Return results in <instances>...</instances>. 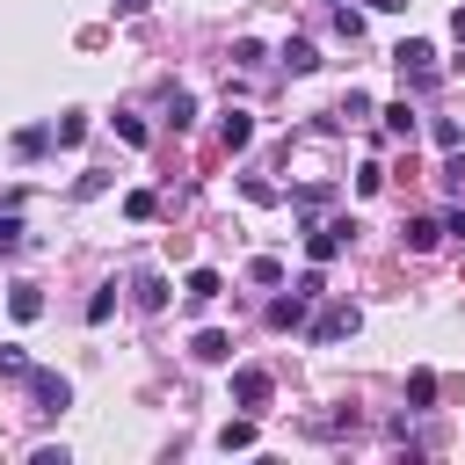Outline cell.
<instances>
[{"label":"cell","mask_w":465,"mask_h":465,"mask_svg":"<svg viewBox=\"0 0 465 465\" xmlns=\"http://www.w3.org/2000/svg\"><path fill=\"white\" fill-rule=\"evenodd\" d=\"M450 36H458V44H465V7H458V15H450Z\"/></svg>","instance_id":"484cf974"},{"label":"cell","mask_w":465,"mask_h":465,"mask_svg":"<svg viewBox=\"0 0 465 465\" xmlns=\"http://www.w3.org/2000/svg\"><path fill=\"white\" fill-rule=\"evenodd\" d=\"M385 131H392V138H407V131H414V109H407V102H392V109H385Z\"/></svg>","instance_id":"ffe728a7"},{"label":"cell","mask_w":465,"mask_h":465,"mask_svg":"<svg viewBox=\"0 0 465 465\" xmlns=\"http://www.w3.org/2000/svg\"><path fill=\"white\" fill-rule=\"evenodd\" d=\"M247 276H254L262 291H276V283H283V262H269V254H254V262H247Z\"/></svg>","instance_id":"2e32d148"},{"label":"cell","mask_w":465,"mask_h":465,"mask_svg":"<svg viewBox=\"0 0 465 465\" xmlns=\"http://www.w3.org/2000/svg\"><path fill=\"white\" fill-rule=\"evenodd\" d=\"M109 312H116V283H109V291H94V298H87V320H94V327H102V320H109Z\"/></svg>","instance_id":"44dd1931"},{"label":"cell","mask_w":465,"mask_h":465,"mask_svg":"<svg viewBox=\"0 0 465 465\" xmlns=\"http://www.w3.org/2000/svg\"><path fill=\"white\" fill-rule=\"evenodd\" d=\"M7 312H15V320H36V312H44V291H36V283H15V291H7Z\"/></svg>","instance_id":"8fae6325"},{"label":"cell","mask_w":465,"mask_h":465,"mask_svg":"<svg viewBox=\"0 0 465 465\" xmlns=\"http://www.w3.org/2000/svg\"><path fill=\"white\" fill-rule=\"evenodd\" d=\"M22 378H29V392H36V407H44V414H58V407L73 400V385H65L58 371H22Z\"/></svg>","instance_id":"3957f363"},{"label":"cell","mask_w":465,"mask_h":465,"mask_svg":"<svg viewBox=\"0 0 465 465\" xmlns=\"http://www.w3.org/2000/svg\"><path fill=\"white\" fill-rule=\"evenodd\" d=\"M167 116H174V131H189V124H196V102H189V94H174V102H167Z\"/></svg>","instance_id":"7402d4cb"},{"label":"cell","mask_w":465,"mask_h":465,"mask_svg":"<svg viewBox=\"0 0 465 465\" xmlns=\"http://www.w3.org/2000/svg\"><path fill=\"white\" fill-rule=\"evenodd\" d=\"M153 211H160V196H153V189H131V196H124V218H138V225H145Z\"/></svg>","instance_id":"9a60e30c"},{"label":"cell","mask_w":465,"mask_h":465,"mask_svg":"<svg viewBox=\"0 0 465 465\" xmlns=\"http://www.w3.org/2000/svg\"><path fill=\"white\" fill-rule=\"evenodd\" d=\"M145 7H153V0H116V15H145Z\"/></svg>","instance_id":"d4e9b609"},{"label":"cell","mask_w":465,"mask_h":465,"mask_svg":"<svg viewBox=\"0 0 465 465\" xmlns=\"http://www.w3.org/2000/svg\"><path fill=\"white\" fill-rule=\"evenodd\" d=\"M232 400L254 414V407H269V371H232Z\"/></svg>","instance_id":"5b68a950"},{"label":"cell","mask_w":465,"mask_h":465,"mask_svg":"<svg viewBox=\"0 0 465 465\" xmlns=\"http://www.w3.org/2000/svg\"><path fill=\"white\" fill-rule=\"evenodd\" d=\"M312 65H320V51H312L305 36H291V44H283V73H312Z\"/></svg>","instance_id":"7c38bea8"},{"label":"cell","mask_w":465,"mask_h":465,"mask_svg":"<svg viewBox=\"0 0 465 465\" xmlns=\"http://www.w3.org/2000/svg\"><path fill=\"white\" fill-rule=\"evenodd\" d=\"M436 232H443L436 218H407V232H400V240H407L414 254H429V247H436Z\"/></svg>","instance_id":"4fadbf2b"},{"label":"cell","mask_w":465,"mask_h":465,"mask_svg":"<svg viewBox=\"0 0 465 465\" xmlns=\"http://www.w3.org/2000/svg\"><path fill=\"white\" fill-rule=\"evenodd\" d=\"M51 138H58V145H80V138H87V116H80V109H65V116L51 124Z\"/></svg>","instance_id":"5bb4252c"},{"label":"cell","mask_w":465,"mask_h":465,"mask_svg":"<svg viewBox=\"0 0 465 465\" xmlns=\"http://www.w3.org/2000/svg\"><path fill=\"white\" fill-rule=\"evenodd\" d=\"M356 327H363L356 305H327V312L312 320V341H341V334H356Z\"/></svg>","instance_id":"7a4b0ae2"},{"label":"cell","mask_w":465,"mask_h":465,"mask_svg":"<svg viewBox=\"0 0 465 465\" xmlns=\"http://www.w3.org/2000/svg\"><path fill=\"white\" fill-rule=\"evenodd\" d=\"M305 305H312L305 291H291V298H276V305H269V327H283V334H291V327H305Z\"/></svg>","instance_id":"ba28073f"},{"label":"cell","mask_w":465,"mask_h":465,"mask_svg":"<svg viewBox=\"0 0 465 465\" xmlns=\"http://www.w3.org/2000/svg\"><path fill=\"white\" fill-rule=\"evenodd\" d=\"M392 65H400V73H407V80H414V87H429V80H436V51H429V44H421V36H407V44H400V51H392Z\"/></svg>","instance_id":"6da1fadb"},{"label":"cell","mask_w":465,"mask_h":465,"mask_svg":"<svg viewBox=\"0 0 465 465\" xmlns=\"http://www.w3.org/2000/svg\"><path fill=\"white\" fill-rule=\"evenodd\" d=\"M341 232H356V225H312V232H305V254H312V262H334V254H341Z\"/></svg>","instance_id":"8992f818"},{"label":"cell","mask_w":465,"mask_h":465,"mask_svg":"<svg viewBox=\"0 0 465 465\" xmlns=\"http://www.w3.org/2000/svg\"><path fill=\"white\" fill-rule=\"evenodd\" d=\"M218 138H225V153H240V145H254V116H247V109H225V124H218Z\"/></svg>","instance_id":"52a82bcc"},{"label":"cell","mask_w":465,"mask_h":465,"mask_svg":"<svg viewBox=\"0 0 465 465\" xmlns=\"http://www.w3.org/2000/svg\"><path fill=\"white\" fill-rule=\"evenodd\" d=\"M189 356H196V363H225V356H232V334H218V327H203V334L189 341Z\"/></svg>","instance_id":"9c48e42d"},{"label":"cell","mask_w":465,"mask_h":465,"mask_svg":"<svg viewBox=\"0 0 465 465\" xmlns=\"http://www.w3.org/2000/svg\"><path fill=\"white\" fill-rule=\"evenodd\" d=\"M443 232H458V240H465V211H450V218H443Z\"/></svg>","instance_id":"cb8c5ba5"},{"label":"cell","mask_w":465,"mask_h":465,"mask_svg":"<svg viewBox=\"0 0 465 465\" xmlns=\"http://www.w3.org/2000/svg\"><path fill=\"white\" fill-rule=\"evenodd\" d=\"M0 247H22V218L15 211H0Z\"/></svg>","instance_id":"603a6c76"},{"label":"cell","mask_w":465,"mask_h":465,"mask_svg":"<svg viewBox=\"0 0 465 465\" xmlns=\"http://www.w3.org/2000/svg\"><path fill=\"white\" fill-rule=\"evenodd\" d=\"M218 443H225V450H247V443H254V421H225Z\"/></svg>","instance_id":"ac0fdd59"},{"label":"cell","mask_w":465,"mask_h":465,"mask_svg":"<svg viewBox=\"0 0 465 465\" xmlns=\"http://www.w3.org/2000/svg\"><path fill=\"white\" fill-rule=\"evenodd\" d=\"M131 305H138V312H160V305H167V276H160V269H138V276H131Z\"/></svg>","instance_id":"277c9868"},{"label":"cell","mask_w":465,"mask_h":465,"mask_svg":"<svg viewBox=\"0 0 465 465\" xmlns=\"http://www.w3.org/2000/svg\"><path fill=\"white\" fill-rule=\"evenodd\" d=\"M29 371V356H22V341H0V378H22Z\"/></svg>","instance_id":"d6986e66"},{"label":"cell","mask_w":465,"mask_h":465,"mask_svg":"<svg viewBox=\"0 0 465 465\" xmlns=\"http://www.w3.org/2000/svg\"><path fill=\"white\" fill-rule=\"evenodd\" d=\"M218 291H225V283H218V269H189V283H182V298H189V305H211Z\"/></svg>","instance_id":"30bf717a"},{"label":"cell","mask_w":465,"mask_h":465,"mask_svg":"<svg viewBox=\"0 0 465 465\" xmlns=\"http://www.w3.org/2000/svg\"><path fill=\"white\" fill-rule=\"evenodd\" d=\"M429 400H436V371H414L407 378V407H429Z\"/></svg>","instance_id":"e0dca14e"}]
</instances>
